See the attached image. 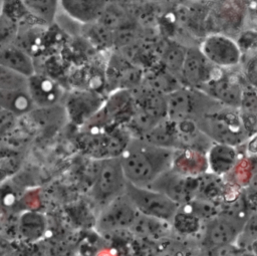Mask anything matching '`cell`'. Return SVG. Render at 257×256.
Here are the masks:
<instances>
[{"label":"cell","instance_id":"6da1fadb","mask_svg":"<svg viewBox=\"0 0 257 256\" xmlns=\"http://www.w3.org/2000/svg\"><path fill=\"white\" fill-rule=\"evenodd\" d=\"M175 149L163 147L146 139L128 141L118 155L127 182L149 187L173 169Z\"/></svg>","mask_w":257,"mask_h":256},{"label":"cell","instance_id":"9a60e30c","mask_svg":"<svg viewBox=\"0 0 257 256\" xmlns=\"http://www.w3.org/2000/svg\"><path fill=\"white\" fill-rule=\"evenodd\" d=\"M183 72L188 81L192 83H196L204 80L206 75L204 62L202 59V55L193 51V53L188 52L185 55L184 63H183Z\"/></svg>","mask_w":257,"mask_h":256},{"label":"cell","instance_id":"4fadbf2b","mask_svg":"<svg viewBox=\"0 0 257 256\" xmlns=\"http://www.w3.org/2000/svg\"><path fill=\"white\" fill-rule=\"evenodd\" d=\"M235 163L234 148L218 144L209 152L207 168L216 174H223L231 170Z\"/></svg>","mask_w":257,"mask_h":256},{"label":"cell","instance_id":"52a82bcc","mask_svg":"<svg viewBox=\"0 0 257 256\" xmlns=\"http://www.w3.org/2000/svg\"><path fill=\"white\" fill-rule=\"evenodd\" d=\"M109 0H60V8L76 22L90 25L100 20Z\"/></svg>","mask_w":257,"mask_h":256},{"label":"cell","instance_id":"5bb4252c","mask_svg":"<svg viewBox=\"0 0 257 256\" xmlns=\"http://www.w3.org/2000/svg\"><path fill=\"white\" fill-rule=\"evenodd\" d=\"M21 22L13 16L1 11L0 13V48L15 44L20 32Z\"/></svg>","mask_w":257,"mask_h":256},{"label":"cell","instance_id":"277c9868","mask_svg":"<svg viewBox=\"0 0 257 256\" xmlns=\"http://www.w3.org/2000/svg\"><path fill=\"white\" fill-rule=\"evenodd\" d=\"M126 182L118 156L106 157L100 161L91 196L103 207L124 193Z\"/></svg>","mask_w":257,"mask_h":256},{"label":"cell","instance_id":"d6986e66","mask_svg":"<svg viewBox=\"0 0 257 256\" xmlns=\"http://www.w3.org/2000/svg\"><path fill=\"white\" fill-rule=\"evenodd\" d=\"M252 186H253V187H254V189L257 191V176L255 177V179H254V182H253Z\"/></svg>","mask_w":257,"mask_h":256},{"label":"cell","instance_id":"8fae6325","mask_svg":"<svg viewBox=\"0 0 257 256\" xmlns=\"http://www.w3.org/2000/svg\"><path fill=\"white\" fill-rule=\"evenodd\" d=\"M0 107L7 113L22 115L35 105L28 90H0Z\"/></svg>","mask_w":257,"mask_h":256},{"label":"cell","instance_id":"3957f363","mask_svg":"<svg viewBox=\"0 0 257 256\" xmlns=\"http://www.w3.org/2000/svg\"><path fill=\"white\" fill-rule=\"evenodd\" d=\"M124 193L141 215L162 222H173L181 207L166 194L150 187L126 182Z\"/></svg>","mask_w":257,"mask_h":256},{"label":"cell","instance_id":"7a4b0ae2","mask_svg":"<svg viewBox=\"0 0 257 256\" xmlns=\"http://www.w3.org/2000/svg\"><path fill=\"white\" fill-rule=\"evenodd\" d=\"M195 122L201 133L221 145L234 147L248 136L242 117L232 110L209 108Z\"/></svg>","mask_w":257,"mask_h":256},{"label":"cell","instance_id":"30bf717a","mask_svg":"<svg viewBox=\"0 0 257 256\" xmlns=\"http://www.w3.org/2000/svg\"><path fill=\"white\" fill-rule=\"evenodd\" d=\"M0 65L15 70L27 77L36 73L32 58L23 48L16 44L0 48Z\"/></svg>","mask_w":257,"mask_h":256},{"label":"cell","instance_id":"ac0fdd59","mask_svg":"<svg viewBox=\"0 0 257 256\" xmlns=\"http://www.w3.org/2000/svg\"><path fill=\"white\" fill-rule=\"evenodd\" d=\"M247 75L248 79H250V81L257 86V58L251 60L250 63H248Z\"/></svg>","mask_w":257,"mask_h":256},{"label":"cell","instance_id":"ba28073f","mask_svg":"<svg viewBox=\"0 0 257 256\" xmlns=\"http://www.w3.org/2000/svg\"><path fill=\"white\" fill-rule=\"evenodd\" d=\"M28 92L38 107L55 105L61 95V89L54 80L36 73L29 77Z\"/></svg>","mask_w":257,"mask_h":256},{"label":"cell","instance_id":"7c38bea8","mask_svg":"<svg viewBox=\"0 0 257 256\" xmlns=\"http://www.w3.org/2000/svg\"><path fill=\"white\" fill-rule=\"evenodd\" d=\"M29 15L41 24H52L60 9V0H20Z\"/></svg>","mask_w":257,"mask_h":256},{"label":"cell","instance_id":"ffe728a7","mask_svg":"<svg viewBox=\"0 0 257 256\" xmlns=\"http://www.w3.org/2000/svg\"><path fill=\"white\" fill-rule=\"evenodd\" d=\"M4 2H5V0H0V13H1V11H2V8H3V5H4Z\"/></svg>","mask_w":257,"mask_h":256},{"label":"cell","instance_id":"e0dca14e","mask_svg":"<svg viewBox=\"0 0 257 256\" xmlns=\"http://www.w3.org/2000/svg\"><path fill=\"white\" fill-rule=\"evenodd\" d=\"M99 98L94 93L89 92H78L67 99V106L70 108L71 113H74L77 109L80 110L81 113H88L89 110H93V107L99 104Z\"/></svg>","mask_w":257,"mask_h":256},{"label":"cell","instance_id":"8992f818","mask_svg":"<svg viewBox=\"0 0 257 256\" xmlns=\"http://www.w3.org/2000/svg\"><path fill=\"white\" fill-rule=\"evenodd\" d=\"M244 227V222L232 215L212 217L205 230V242L211 246H227L234 242Z\"/></svg>","mask_w":257,"mask_h":256},{"label":"cell","instance_id":"2e32d148","mask_svg":"<svg viewBox=\"0 0 257 256\" xmlns=\"http://www.w3.org/2000/svg\"><path fill=\"white\" fill-rule=\"evenodd\" d=\"M29 77L0 65V90H28Z\"/></svg>","mask_w":257,"mask_h":256},{"label":"cell","instance_id":"9c48e42d","mask_svg":"<svg viewBox=\"0 0 257 256\" xmlns=\"http://www.w3.org/2000/svg\"><path fill=\"white\" fill-rule=\"evenodd\" d=\"M203 51L208 59L218 65H232L238 60V50L230 39L224 37L208 38L204 44Z\"/></svg>","mask_w":257,"mask_h":256},{"label":"cell","instance_id":"5b68a950","mask_svg":"<svg viewBox=\"0 0 257 256\" xmlns=\"http://www.w3.org/2000/svg\"><path fill=\"white\" fill-rule=\"evenodd\" d=\"M139 214L128 197L123 193L101 207L98 227L103 231L127 228L135 224Z\"/></svg>","mask_w":257,"mask_h":256}]
</instances>
